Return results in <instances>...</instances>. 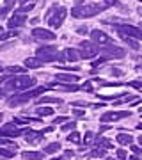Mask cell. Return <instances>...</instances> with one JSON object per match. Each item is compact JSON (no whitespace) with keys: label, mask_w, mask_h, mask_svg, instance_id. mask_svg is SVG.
Returning <instances> with one entry per match:
<instances>
[{"label":"cell","mask_w":142,"mask_h":160,"mask_svg":"<svg viewBox=\"0 0 142 160\" xmlns=\"http://www.w3.org/2000/svg\"><path fill=\"white\" fill-rule=\"evenodd\" d=\"M36 86V78L28 77V75H20V77H11L4 82V87L6 91H25L28 87H34Z\"/></svg>","instance_id":"1"},{"label":"cell","mask_w":142,"mask_h":160,"mask_svg":"<svg viewBox=\"0 0 142 160\" xmlns=\"http://www.w3.org/2000/svg\"><path fill=\"white\" fill-rule=\"evenodd\" d=\"M107 9V6L103 4V6H100V4H87V6H76L71 9V16L73 18H92L96 16V14H100V12H103Z\"/></svg>","instance_id":"2"},{"label":"cell","mask_w":142,"mask_h":160,"mask_svg":"<svg viewBox=\"0 0 142 160\" xmlns=\"http://www.w3.org/2000/svg\"><path fill=\"white\" fill-rule=\"evenodd\" d=\"M45 91H46V87H36L32 91H23L22 94H14L12 98H9L7 103H9V107H18V105H23V103H27V102H30V100L37 98Z\"/></svg>","instance_id":"3"},{"label":"cell","mask_w":142,"mask_h":160,"mask_svg":"<svg viewBox=\"0 0 142 160\" xmlns=\"http://www.w3.org/2000/svg\"><path fill=\"white\" fill-rule=\"evenodd\" d=\"M66 16H68L66 7H59V9H57V7H51L50 11L46 12V20H48L51 29H59V27L64 23Z\"/></svg>","instance_id":"4"},{"label":"cell","mask_w":142,"mask_h":160,"mask_svg":"<svg viewBox=\"0 0 142 160\" xmlns=\"http://www.w3.org/2000/svg\"><path fill=\"white\" fill-rule=\"evenodd\" d=\"M112 27H115L119 36H128V38H133V39H139V41L142 39V25L135 27V25H130V23H115Z\"/></svg>","instance_id":"5"},{"label":"cell","mask_w":142,"mask_h":160,"mask_svg":"<svg viewBox=\"0 0 142 160\" xmlns=\"http://www.w3.org/2000/svg\"><path fill=\"white\" fill-rule=\"evenodd\" d=\"M59 53L55 46H39L36 52V57H39L43 62H55L59 61Z\"/></svg>","instance_id":"6"},{"label":"cell","mask_w":142,"mask_h":160,"mask_svg":"<svg viewBox=\"0 0 142 160\" xmlns=\"http://www.w3.org/2000/svg\"><path fill=\"white\" fill-rule=\"evenodd\" d=\"M80 59H85V61H89V59L96 57L98 53H100V46L94 43V41H82L80 43Z\"/></svg>","instance_id":"7"},{"label":"cell","mask_w":142,"mask_h":160,"mask_svg":"<svg viewBox=\"0 0 142 160\" xmlns=\"http://www.w3.org/2000/svg\"><path fill=\"white\" fill-rule=\"evenodd\" d=\"M100 55H103V57L107 59H123L126 55V52L123 50V48H119V46H100Z\"/></svg>","instance_id":"8"},{"label":"cell","mask_w":142,"mask_h":160,"mask_svg":"<svg viewBox=\"0 0 142 160\" xmlns=\"http://www.w3.org/2000/svg\"><path fill=\"white\" fill-rule=\"evenodd\" d=\"M130 110H110V112H105V114L100 118L101 123H112V121H119L125 119V118H130Z\"/></svg>","instance_id":"9"},{"label":"cell","mask_w":142,"mask_h":160,"mask_svg":"<svg viewBox=\"0 0 142 160\" xmlns=\"http://www.w3.org/2000/svg\"><path fill=\"white\" fill-rule=\"evenodd\" d=\"M91 41H94V43L100 45V46H112L114 45V39L108 34H105L103 30H92L91 32Z\"/></svg>","instance_id":"10"},{"label":"cell","mask_w":142,"mask_h":160,"mask_svg":"<svg viewBox=\"0 0 142 160\" xmlns=\"http://www.w3.org/2000/svg\"><path fill=\"white\" fill-rule=\"evenodd\" d=\"M22 133H25V130L16 128L14 123H11V125H4L2 128H0V135H4V137H18V135H22Z\"/></svg>","instance_id":"11"},{"label":"cell","mask_w":142,"mask_h":160,"mask_svg":"<svg viewBox=\"0 0 142 160\" xmlns=\"http://www.w3.org/2000/svg\"><path fill=\"white\" fill-rule=\"evenodd\" d=\"M45 139V132H34V130H25V141H27L30 146H36L39 144L41 141Z\"/></svg>","instance_id":"12"},{"label":"cell","mask_w":142,"mask_h":160,"mask_svg":"<svg viewBox=\"0 0 142 160\" xmlns=\"http://www.w3.org/2000/svg\"><path fill=\"white\" fill-rule=\"evenodd\" d=\"M27 23V16L23 14V12H18V11H14V14H12L11 18H9V29H18V27H23Z\"/></svg>","instance_id":"13"},{"label":"cell","mask_w":142,"mask_h":160,"mask_svg":"<svg viewBox=\"0 0 142 160\" xmlns=\"http://www.w3.org/2000/svg\"><path fill=\"white\" fill-rule=\"evenodd\" d=\"M32 36L36 39H41V41H53L57 38L51 30H46V29H34L32 30Z\"/></svg>","instance_id":"14"},{"label":"cell","mask_w":142,"mask_h":160,"mask_svg":"<svg viewBox=\"0 0 142 160\" xmlns=\"http://www.w3.org/2000/svg\"><path fill=\"white\" fill-rule=\"evenodd\" d=\"M45 151H23L22 157L23 160H43L45 158Z\"/></svg>","instance_id":"15"},{"label":"cell","mask_w":142,"mask_h":160,"mask_svg":"<svg viewBox=\"0 0 142 160\" xmlns=\"http://www.w3.org/2000/svg\"><path fill=\"white\" fill-rule=\"evenodd\" d=\"M25 68H30V69H37V68H41L43 66V61H41L39 57H28V59H25Z\"/></svg>","instance_id":"16"},{"label":"cell","mask_w":142,"mask_h":160,"mask_svg":"<svg viewBox=\"0 0 142 160\" xmlns=\"http://www.w3.org/2000/svg\"><path fill=\"white\" fill-rule=\"evenodd\" d=\"M78 80L76 75H68V73H59L57 75V82H61V84H75Z\"/></svg>","instance_id":"17"},{"label":"cell","mask_w":142,"mask_h":160,"mask_svg":"<svg viewBox=\"0 0 142 160\" xmlns=\"http://www.w3.org/2000/svg\"><path fill=\"white\" fill-rule=\"evenodd\" d=\"M64 57H66V61H78L80 59V53H78V50H75V48H66L64 50Z\"/></svg>","instance_id":"18"},{"label":"cell","mask_w":142,"mask_h":160,"mask_svg":"<svg viewBox=\"0 0 142 160\" xmlns=\"http://www.w3.org/2000/svg\"><path fill=\"white\" fill-rule=\"evenodd\" d=\"M115 141H117L121 146H130V144L133 142V137H131L130 133H119V135L115 137Z\"/></svg>","instance_id":"19"},{"label":"cell","mask_w":142,"mask_h":160,"mask_svg":"<svg viewBox=\"0 0 142 160\" xmlns=\"http://www.w3.org/2000/svg\"><path fill=\"white\" fill-rule=\"evenodd\" d=\"M94 146L96 148H103V149H108V148H112V142H108L105 137H101V135H98L96 139H94Z\"/></svg>","instance_id":"20"},{"label":"cell","mask_w":142,"mask_h":160,"mask_svg":"<svg viewBox=\"0 0 142 160\" xmlns=\"http://www.w3.org/2000/svg\"><path fill=\"white\" fill-rule=\"evenodd\" d=\"M59 149H61V144L59 142H51V144H48V146H45L43 151H45L46 155H53V153H57Z\"/></svg>","instance_id":"21"},{"label":"cell","mask_w":142,"mask_h":160,"mask_svg":"<svg viewBox=\"0 0 142 160\" xmlns=\"http://www.w3.org/2000/svg\"><path fill=\"white\" fill-rule=\"evenodd\" d=\"M89 157H92V158H105V157H107V151L103 148H96L89 153Z\"/></svg>","instance_id":"22"},{"label":"cell","mask_w":142,"mask_h":160,"mask_svg":"<svg viewBox=\"0 0 142 160\" xmlns=\"http://www.w3.org/2000/svg\"><path fill=\"white\" fill-rule=\"evenodd\" d=\"M36 114L37 116H51L53 114V109H50V107H39V109H36Z\"/></svg>","instance_id":"23"},{"label":"cell","mask_w":142,"mask_h":160,"mask_svg":"<svg viewBox=\"0 0 142 160\" xmlns=\"http://www.w3.org/2000/svg\"><path fill=\"white\" fill-rule=\"evenodd\" d=\"M39 103H62V100L57 96H45L39 100Z\"/></svg>","instance_id":"24"},{"label":"cell","mask_w":142,"mask_h":160,"mask_svg":"<svg viewBox=\"0 0 142 160\" xmlns=\"http://www.w3.org/2000/svg\"><path fill=\"white\" fill-rule=\"evenodd\" d=\"M131 100H135V94H128V96H121V98H117V100L114 102V105H121V103H128V102H131Z\"/></svg>","instance_id":"25"},{"label":"cell","mask_w":142,"mask_h":160,"mask_svg":"<svg viewBox=\"0 0 142 160\" xmlns=\"http://www.w3.org/2000/svg\"><path fill=\"white\" fill-rule=\"evenodd\" d=\"M32 9H34V2H28V4H23V6L20 7V9H16V11L18 12H23V14H27V12H30Z\"/></svg>","instance_id":"26"},{"label":"cell","mask_w":142,"mask_h":160,"mask_svg":"<svg viewBox=\"0 0 142 160\" xmlns=\"http://www.w3.org/2000/svg\"><path fill=\"white\" fill-rule=\"evenodd\" d=\"M121 38H123V41H125L130 48H135V50L139 48V43H137V41H133V38H128V36H121Z\"/></svg>","instance_id":"27"},{"label":"cell","mask_w":142,"mask_h":160,"mask_svg":"<svg viewBox=\"0 0 142 160\" xmlns=\"http://www.w3.org/2000/svg\"><path fill=\"white\" fill-rule=\"evenodd\" d=\"M68 141H69V142H75V144H78L80 142V141H82V139H80V133H78V132H71V133H69V135H68Z\"/></svg>","instance_id":"28"},{"label":"cell","mask_w":142,"mask_h":160,"mask_svg":"<svg viewBox=\"0 0 142 160\" xmlns=\"http://www.w3.org/2000/svg\"><path fill=\"white\" fill-rule=\"evenodd\" d=\"M14 148L11 149H0V157H4V158H11V157H14Z\"/></svg>","instance_id":"29"},{"label":"cell","mask_w":142,"mask_h":160,"mask_svg":"<svg viewBox=\"0 0 142 160\" xmlns=\"http://www.w3.org/2000/svg\"><path fill=\"white\" fill-rule=\"evenodd\" d=\"M25 69H27V68H22V66H9L7 71H9V73H20V75H23V73H25Z\"/></svg>","instance_id":"30"},{"label":"cell","mask_w":142,"mask_h":160,"mask_svg":"<svg viewBox=\"0 0 142 160\" xmlns=\"http://www.w3.org/2000/svg\"><path fill=\"white\" fill-rule=\"evenodd\" d=\"M75 128H76V123H75V121H69V123L62 125V128H61V130H62V132H73Z\"/></svg>","instance_id":"31"},{"label":"cell","mask_w":142,"mask_h":160,"mask_svg":"<svg viewBox=\"0 0 142 160\" xmlns=\"http://www.w3.org/2000/svg\"><path fill=\"white\" fill-rule=\"evenodd\" d=\"M94 133L92 132H85V135H84V142L85 144H91V142H94Z\"/></svg>","instance_id":"32"},{"label":"cell","mask_w":142,"mask_h":160,"mask_svg":"<svg viewBox=\"0 0 142 160\" xmlns=\"http://www.w3.org/2000/svg\"><path fill=\"white\" fill-rule=\"evenodd\" d=\"M0 144H7V146H11V148H18L16 142H12V141H9L7 137H4V135H0Z\"/></svg>","instance_id":"33"},{"label":"cell","mask_w":142,"mask_h":160,"mask_svg":"<svg viewBox=\"0 0 142 160\" xmlns=\"http://www.w3.org/2000/svg\"><path fill=\"white\" fill-rule=\"evenodd\" d=\"M82 89L87 92H92V82H89V80H85L84 84H82Z\"/></svg>","instance_id":"34"},{"label":"cell","mask_w":142,"mask_h":160,"mask_svg":"<svg viewBox=\"0 0 142 160\" xmlns=\"http://www.w3.org/2000/svg\"><path fill=\"white\" fill-rule=\"evenodd\" d=\"M115 153H117V158H119V160H126V158H128V153H126L125 149H117Z\"/></svg>","instance_id":"35"},{"label":"cell","mask_w":142,"mask_h":160,"mask_svg":"<svg viewBox=\"0 0 142 160\" xmlns=\"http://www.w3.org/2000/svg\"><path fill=\"white\" fill-rule=\"evenodd\" d=\"M103 4L107 7H114V6H119V2L117 0H103Z\"/></svg>","instance_id":"36"},{"label":"cell","mask_w":142,"mask_h":160,"mask_svg":"<svg viewBox=\"0 0 142 160\" xmlns=\"http://www.w3.org/2000/svg\"><path fill=\"white\" fill-rule=\"evenodd\" d=\"M128 86L137 87V89H140V87H142V80H133V82H128Z\"/></svg>","instance_id":"37"},{"label":"cell","mask_w":142,"mask_h":160,"mask_svg":"<svg viewBox=\"0 0 142 160\" xmlns=\"http://www.w3.org/2000/svg\"><path fill=\"white\" fill-rule=\"evenodd\" d=\"M89 102H73V107H89Z\"/></svg>","instance_id":"38"},{"label":"cell","mask_w":142,"mask_h":160,"mask_svg":"<svg viewBox=\"0 0 142 160\" xmlns=\"http://www.w3.org/2000/svg\"><path fill=\"white\" fill-rule=\"evenodd\" d=\"M57 68H61V69H68V71H69V69H73V71H78V66H57Z\"/></svg>","instance_id":"39"},{"label":"cell","mask_w":142,"mask_h":160,"mask_svg":"<svg viewBox=\"0 0 142 160\" xmlns=\"http://www.w3.org/2000/svg\"><path fill=\"white\" fill-rule=\"evenodd\" d=\"M18 2H22V0H6V7H9L11 9L14 4H18Z\"/></svg>","instance_id":"40"},{"label":"cell","mask_w":142,"mask_h":160,"mask_svg":"<svg viewBox=\"0 0 142 160\" xmlns=\"http://www.w3.org/2000/svg\"><path fill=\"white\" fill-rule=\"evenodd\" d=\"M7 98V91H6V87H0V100H6Z\"/></svg>","instance_id":"41"},{"label":"cell","mask_w":142,"mask_h":160,"mask_svg":"<svg viewBox=\"0 0 142 160\" xmlns=\"http://www.w3.org/2000/svg\"><path fill=\"white\" fill-rule=\"evenodd\" d=\"M110 73L115 75V77H121V75H123V71H121V69H117V68H112V69H110Z\"/></svg>","instance_id":"42"},{"label":"cell","mask_w":142,"mask_h":160,"mask_svg":"<svg viewBox=\"0 0 142 160\" xmlns=\"http://www.w3.org/2000/svg\"><path fill=\"white\" fill-rule=\"evenodd\" d=\"M7 12H9V7H2V9H0V20L6 16Z\"/></svg>","instance_id":"43"},{"label":"cell","mask_w":142,"mask_h":160,"mask_svg":"<svg viewBox=\"0 0 142 160\" xmlns=\"http://www.w3.org/2000/svg\"><path fill=\"white\" fill-rule=\"evenodd\" d=\"M66 119H68V118H64V116H59V118H55V119H53V123H55V125H57V123H64Z\"/></svg>","instance_id":"44"},{"label":"cell","mask_w":142,"mask_h":160,"mask_svg":"<svg viewBox=\"0 0 142 160\" xmlns=\"http://www.w3.org/2000/svg\"><path fill=\"white\" fill-rule=\"evenodd\" d=\"M131 151H133L135 155H142V149L139 148V146H131Z\"/></svg>","instance_id":"45"},{"label":"cell","mask_w":142,"mask_h":160,"mask_svg":"<svg viewBox=\"0 0 142 160\" xmlns=\"http://www.w3.org/2000/svg\"><path fill=\"white\" fill-rule=\"evenodd\" d=\"M76 32H78V34H87L89 30H87V27H78V29H76Z\"/></svg>","instance_id":"46"},{"label":"cell","mask_w":142,"mask_h":160,"mask_svg":"<svg viewBox=\"0 0 142 160\" xmlns=\"http://www.w3.org/2000/svg\"><path fill=\"white\" fill-rule=\"evenodd\" d=\"M73 114L76 116V118H82V116H85V112L84 110H73Z\"/></svg>","instance_id":"47"},{"label":"cell","mask_w":142,"mask_h":160,"mask_svg":"<svg viewBox=\"0 0 142 160\" xmlns=\"http://www.w3.org/2000/svg\"><path fill=\"white\" fill-rule=\"evenodd\" d=\"M107 130H110V126H108V125H101V126H100V132H107Z\"/></svg>","instance_id":"48"},{"label":"cell","mask_w":142,"mask_h":160,"mask_svg":"<svg viewBox=\"0 0 142 160\" xmlns=\"http://www.w3.org/2000/svg\"><path fill=\"white\" fill-rule=\"evenodd\" d=\"M128 160H142V158H140V157H130Z\"/></svg>","instance_id":"49"},{"label":"cell","mask_w":142,"mask_h":160,"mask_svg":"<svg viewBox=\"0 0 142 160\" xmlns=\"http://www.w3.org/2000/svg\"><path fill=\"white\" fill-rule=\"evenodd\" d=\"M28 2H36V0H22V4H28Z\"/></svg>","instance_id":"50"},{"label":"cell","mask_w":142,"mask_h":160,"mask_svg":"<svg viewBox=\"0 0 142 160\" xmlns=\"http://www.w3.org/2000/svg\"><path fill=\"white\" fill-rule=\"evenodd\" d=\"M53 160H68V158H66V157L62 155V157H59V158H53Z\"/></svg>","instance_id":"51"},{"label":"cell","mask_w":142,"mask_h":160,"mask_svg":"<svg viewBox=\"0 0 142 160\" xmlns=\"http://www.w3.org/2000/svg\"><path fill=\"white\" fill-rule=\"evenodd\" d=\"M137 128H139V130H142V123H139V125H137Z\"/></svg>","instance_id":"52"},{"label":"cell","mask_w":142,"mask_h":160,"mask_svg":"<svg viewBox=\"0 0 142 160\" xmlns=\"http://www.w3.org/2000/svg\"><path fill=\"white\" fill-rule=\"evenodd\" d=\"M107 160H117V158H114V157H107Z\"/></svg>","instance_id":"53"},{"label":"cell","mask_w":142,"mask_h":160,"mask_svg":"<svg viewBox=\"0 0 142 160\" xmlns=\"http://www.w3.org/2000/svg\"><path fill=\"white\" fill-rule=\"evenodd\" d=\"M139 144H140V146H142V137H139Z\"/></svg>","instance_id":"54"},{"label":"cell","mask_w":142,"mask_h":160,"mask_svg":"<svg viewBox=\"0 0 142 160\" xmlns=\"http://www.w3.org/2000/svg\"><path fill=\"white\" fill-rule=\"evenodd\" d=\"M0 71H4V66H2V64H0Z\"/></svg>","instance_id":"55"},{"label":"cell","mask_w":142,"mask_h":160,"mask_svg":"<svg viewBox=\"0 0 142 160\" xmlns=\"http://www.w3.org/2000/svg\"><path fill=\"white\" fill-rule=\"evenodd\" d=\"M2 118H4V114H2V112H0V121H2Z\"/></svg>","instance_id":"56"},{"label":"cell","mask_w":142,"mask_h":160,"mask_svg":"<svg viewBox=\"0 0 142 160\" xmlns=\"http://www.w3.org/2000/svg\"><path fill=\"white\" fill-rule=\"evenodd\" d=\"M139 110H140V114H142V107H140V109H139Z\"/></svg>","instance_id":"57"},{"label":"cell","mask_w":142,"mask_h":160,"mask_svg":"<svg viewBox=\"0 0 142 160\" xmlns=\"http://www.w3.org/2000/svg\"><path fill=\"white\" fill-rule=\"evenodd\" d=\"M139 12H140V16H142V9H140V11H139Z\"/></svg>","instance_id":"58"},{"label":"cell","mask_w":142,"mask_h":160,"mask_svg":"<svg viewBox=\"0 0 142 160\" xmlns=\"http://www.w3.org/2000/svg\"><path fill=\"white\" fill-rule=\"evenodd\" d=\"M0 160H9V158H0Z\"/></svg>","instance_id":"59"},{"label":"cell","mask_w":142,"mask_h":160,"mask_svg":"<svg viewBox=\"0 0 142 160\" xmlns=\"http://www.w3.org/2000/svg\"><path fill=\"white\" fill-rule=\"evenodd\" d=\"M0 34H2V29H0Z\"/></svg>","instance_id":"60"},{"label":"cell","mask_w":142,"mask_h":160,"mask_svg":"<svg viewBox=\"0 0 142 160\" xmlns=\"http://www.w3.org/2000/svg\"><path fill=\"white\" fill-rule=\"evenodd\" d=\"M140 2H142V0H140Z\"/></svg>","instance_id":"61"}]
</instances>
